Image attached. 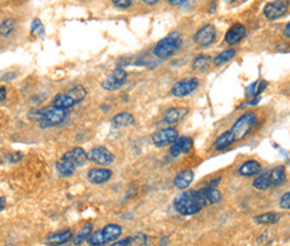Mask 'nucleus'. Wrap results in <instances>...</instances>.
I'll return each mask as SVG.
<instances>
[{
	"label": "nucleus",
	"instance_id": "9b49d317",
	"mask_svg": "<svg viewBox=\"0 0 290 246\" xmlns=\"http://www.w3.org/2000/svg\"><path fill=\"white\" fill-rule=\"evenodd\" d=\"M215 35H217V32H215L214 25L206 24L202 28H200L198 32L195 34V43L200 47H209L215 41Z\"/></svg>",
	"mask_w": 290,
	"mask_h": 246
},
{
	"label": "nucleus",
	"instance_id": "f257e3e1",
	"mask_svg": "<svg viewBox=\"0 0 290 246\" xmlns=\"http://www.w3.org/2000/svg\"><path fill=\"white\" fill-rule=\"evenodd\" d=\"M206 205V201L202 191L200 190H187L182 193L174 200V209L180 216H193L201 211Z\"/></svg>",
	"mask_w": 290,
	"mask_h": 246
},
{
	"label": "nucleus",
	"instance_id": "4c0bfd02",
	"mask_svg": "<svg viewBox=\"0 0 290 246\" xmlns=\"http://www.w3.org/2000/svg\"><path fill=\"white\" fill-rule=\"evenodd\" d=\"M142 3H145L146 5H155L156 3H159V0H140Z\"/></svg>",
	"mask_w": 290,
	"mask_h": 246
},
{
	"label": "nucleus",
	"instance_id": "a878e982",
	"mask_svg": "<svg viewBox=\"0 0 290 246\" xmlns=\"http://www.w3.org/2000/svg\"><path fill=\"white\" fill-rule=\"evenodd\" d=\"M257 190H266L270 187V170H266L260 173V176L257 177L253 183Z\"/></svg>",
	"mask_w": 290,
	"mask_h": 246
},
{
	"label": "nucleus",
	"instance_id": "7ed1b4c3",
	"mask_svg": "<svg viewBox=\"0 0 290 246\" xmlns=\"http://www.w3.org/2000/svg\"><path fill=\"white\" fill-rule=\"evenodd\" d=\"M35 118L42 129H48V127H54V126L63 123L67 118V110H63L55 106H48L36 111Z\"/></svg>",
	"mask_w": 290,
	"mask_h": 246
},
{
	"label": "nucleus",
	"instance_id": "dca6fc26",
	"mask_svg": "<svg viewBox=\"0 0 290 246\" xmlns=\"http://www.w3.org/2000/svg\"><path fill=\"white\" fill-rule=\"evenodd\" d=\"M111 177H112V171L109 170V169H91L87 174L89 181L94 185L106 183L107 181H110Z\"/></svg>",
	"mask_w": 290,
	"mask_h": 246
},
{
	"label": "nucleus",
	"instance_id": "c85d7f7f",
	"mask_svg": "<svg viewBox=\"0 0 290 246\" xmlns=\"http://www.w3.org/2000/svg\"><path fill=\"white\" fill-rule=\"evenodd\" d=\"M91 233H92V224H91V222H87V224L78 231V234L75 236V240H74V244H75V245H80V244L87 241L89 237L91 236Z\"/></svg>",
	"mask_w": 290,
	"mask_h": 246
},
{
	"label": "nucleus",
	"instance_id": "4be33fe9",
	"mask_svg": "<svg viewBox=\"0 0 290 246\" xmlns=\"http://www.w3.org/2000/svg\"><path fill=\"white\" fill-rule=\"evenodd\" d=\"M261 171V165L257 161H246L241 165L240 173L242 177H253Z\"/></svg>",
	"mask_w": 290,
	"mask_h": 246
},
{
	"label": "nucleus",
	"instance_id": "7c9ffc66",
	"mask_svg": "<svg viewBox=\"0 0 290 246\" xmlns=\"http://www.w3.org/2000/svg\"><path fill=\"white\" fill-rule=\"evenodd\" d=\"M234 56H235V51L233 50V48H230V50L222 51L221 54H218V55L214 58V65L215 66L225 65V63H227V62H230L231 59L234 58Z\"/></svg>",
	"mask_w": 290,
	"mask_h": 246
},
{
	"label": "nucleus",
	"instance_id": "f03ea898",
	"mask_svg": "<svg viewBox=\"0 0 290 246\" xmlns=\"http://www.w3.org/2000/svg\"><path fill=\"white\" fill-rule=\"evenodd\" d=\"M182 45V35L179 31H173L169 35L159 41L154 47V55L158 59H167L179 50Z\"/></svg>",
	"mask_w": 290,
	"mask_h": 246
},
{
	"label": "nucleus",
	"instance_id": "f8f14e48",
	"mask_svg": "<svg viewBox=\"0 0 290 246\" xmlns=\"http://www.w3.org/2000/svg\"><path fill=\"white\" fill-rule=\"evenodd\" d=\"M193 145L194 143H193V139H191L190 136H180L171 146L170 156L173 158H178L182 154H187L193 149Z\"/></svg>",
	"mask_w": 290,
	"mask_h": 246
},
{
	"label": "nucleus",
	"instance_id": "c9c22d12",
	"mask_svg": "<svg viewBox=\"0 0 290 246\" xmlns=\"http://www.w3.org/2000/svg\"><path fill=\"white\" fill-rule=\"evenodd\" d=\"M112 3H114L116 7H119V8H127V7H130L131 5L133 0H112Z\"/></svg>",
	"mask_w": 290,
	"mask_h": 246
},
{
	"label": "nucleus",
	"instance_id": "f704fd0d",
	"mask_svg": "<svg viewBox=\"0 0 290 246\" xmlns=\"http://www.w3.org/2000/svg\"><path fill=\"white\" fill-rule=\"evenodd\" d=\"M280 207L281 209H285V210H289L290 209V194L286 193L285 196H282L280 201Z\"/></svg>",
	"mask_w": 290,
	"mask_h": 246
},
{
	"label": "nucleus",
	"instance_id": "ea45409f",
	"mask_svg": "<svg viewBox=\"0 0 290 246\" xmlns=\"http://www.w3.org/2000/svg\"><path fill=\"white\" fill-rule=\"evenodd\" d=\"M5 203H7V201H5L4 197H0V211L3 210L5 207Z\"/></svg>",
	"mask_w": 290,
	"mask_h": 246
},
{
	"label": "nucleus",
	"instance_id": "a19ab883",
	"mask_svg": "<svg viewBox=\"0 0 290 246\" xmlns=\"http://www.w3.org/2000/svg\"><path fill=\"white\" fill-rule=\"evenodd\" d=\"M285 38H290V24H286L285 27V32H284Z\"/></svg>",
	"mask_w": 290,
	"mask_h": 246
},
{
	"label": "nucleus",
	"instance_id": "423d86ee",
	"mask_svg": "<svg viewBox=\"0 0 290 246\" xmlns=\"http://www.w3.org/2000/svg\"><path fill=\"white\" fill-rule=\"evenodd\" d=\"M126 79H127V72L123 68H116L106 76L105 81L102 82V87L106 91L119 90L120 87L126 83Z\"/></svg>",
	"mask_w": 290,
	"mask_h": 246
},
{
	"label": "nucleus",
	"instance_id": "b1692460",
	"mask_svg": "<svg viewBox=\"0 0 290 246\" xmlns=\"http://www.w3.org/2000/svg\"><path fill=\"white\" fill-rule=\"evenodd\" d=\"M56 170L60 177H70L75 173L76 167L65 158H60L59 161L56 162Z\"/></svg>",
	"mask_w": 290,
	"mask_h": 246
},
{
	"label": "nucleus",
	"instance_id": "4468645a",
	"mask_svg": "<svg viewBox=\"0 0 290 246\" xmlns=\"http://www.w3.org/2000/svg\"><path fill=\"white\" fill-rule=\"evenodd\" d=\"M111 246H150L149 237L143 233H136L123 238L122 241L114 242Z\"/></svg>",
	"mask_w": 290,
	"mask_h": 246
},
{
	"label": "nucleus",
	"instance_id": "39448f33",
	"mask_svg": "<svg viewBox=\"0 0 290 246\" xmlns=\"http://www.w3.org/2000/svg\"><path fill=\"white\" fill-rule=\"evenodd\" d=\"M257 125H258V118H257L254 112H245L244 115H241L235 121V123L233 125V129L230 130L234 141L244 139Z\"/></svg>",
	"mask_w": 290,
	"mask_h": 246
},
{
	"label": "nucleus",
	"instance_id": "2eb2a0df",
	"mask_svg": "<svg viewBox=\"0 0 290 246\" xmlns=\"http://www.w3.org/2000/svg\"><path fill=\"white\" fill-rule=\"evenodd\" d=\"M246 35V28L244 24H240V23H237L233 27H230V30L226 32L225 36V41L227 45H234L237 43H240Z\"/></svg>",
	"mask_w": 290,
	"mask_h": 246
},
{
	"label": "nucleus",
	"instance_id": "20e7f679",
	"mask_svg": "<svg viewBox=\"0 0 290 246\" xmlns=\"http://www.w3.org/2000/svg\"><path fill=\"white\" fill-rule=\"evenodd\" d=\"M120 234H122V227L115 224H110L95 233H91L87 242L90 246H106L107 244H111L118 240Z\"/></svg>",
	"mask_w": 290,
	"mask_h": 246
},
{
	"label": "nucleus",
	"instance_id": "58836bf2",
	"mask_svg": "<svg viewBox=\"0 0 290 246\" xmlns=\"http://www.w3.org/2000/svg\"><path fill=\"white\" fill-rule=\"evenodd\" d=\"M167 1H169L171 5H180L183 4L186 0H167Z\"/></svg>",
	"mask_w": 290,
	"mask_h": 246
},
{
	"label": "nucleus",
	"instance_id": "393cba45",
	"mask_svg": "<svg viewBox=\"0 0 290 246\" xmlns=\"http://www.w3.org/2000/svg\"><path fill=\"white\" fill-rule=\"evenodd\" d=\"M233 142H234V138H233L231 131H225L223 134H221V135L217 138V141H215L214 143L215 150L217 151L226 150V149H227Z\"/></svg>",
	"mask_w": 290,
	"mask_h": 246
},
{
	"label": "nucleus",
	"instance_id": "6ab92c4d",
	"mask_svg": "<svg viewBox=\"0 0 290 246\" xmlns=\"http://www.w3.org/2000/svg\"><path fill=\"white\" fill-rule=\"evenodd\" d=\"M193 181H194V173L190 169H187V170L180 171L177 174V177L174 178V186L177 189L185 190L193 183Z\"/></svg>",
	"mask_w": 290,
	"mask_h": 246
},
{
	"label": "nucleus",
	"instance_id": "5701e85b",
	"mask_svg": "<svg viewBox=\"0 0 290 246\" xmlns=\"http://www.w3.org/2000/svg\"><path fill=\"white\" fill-rule=\"evenodd\" d=\"M286 179V173H285V166H277L273 170H270V186L277 187L281 186Z\"/></svg>",
	"mask_w": 290,
	"mask_h": 246
},
{
	"label": "nucleus",
	"instance_id": "f3484780",
	"mask_svg": "<svg viewBox=\"0 0 290 246\" xmlns=\"http://www.w3.org/2000/svg\"><path fill=\"white\" fill-rule=\"evenodd\" d=\"M187 112H189V110H187L186 107H173V109H169V110L166 111L165 116H163V121H165L166 125L174 126L177 125Z\"/></svg>",
	"mask_w": 290,
	"mask_h": 246
},
{
	"label": "nucleus",
	"instance_id": "e433bc0d",
	"mask_svg": "<svg viewBox=\"0 0 290 246\" xmlns=\"http://www.w3.org/2000/svg\"><path fill=\"white\" fill-rule=\"evenodd\" d=\"M5 96H7V90H5V87L0 86V102L4 101Z\"/></svg>",
	"mask_w": 290,
	"mask_h": 246
},
{
	"label": "nucleus",
	"instance_id": "bb28decb",
	"mask_svg": "<svg viewBox=\"0 0 290 246\" xmlns=\"http://www.w3.org/2000/svg\"><path fill=\"white\" fill-rule=\"evenodd\" d=\"M280 214L275 213V211H270V213H265V214H261V216L254 217V221L257 224H262V225H271V224H277L280 221Z\"/></svg>",
	"mask_w": 290,
	"mask_h": 246
},
{
	"label": "nucleus",
	"instance_id": "72a5a7b5",
	"mask_svg": "<svg viewBox=\"0 0 290 246\" xmlns=\"http://www.w3.org/2000/svg\"><path fill=\"white\" fill-rule=\"evenodd\" d=\"M31 34L35 36H43L45 35V25L40 22V19H34L31 23Z\"/></svg>",
	"mask_w": 290,
	"mask_h": 246
},
{
	"label": "nucleus",
	"instance_id": "cd10ccee",
	"mask_svg": "<svg viewBox=\"0 0 290 246\" xmlns=\"http://www.w3.org/2000/svg\"><path fill=\"white\" fill-rule=\"evenodd\" d=\"M211 58L206 54H201L193 62V70L195 71H206L210 66Z\"/></svg>",
	"mask_w": 290,
	"mask_h": 246
},
{
	"label": "nucleus",
	"instance_id": "1a4fd4ad",
	"mask_svg": "<svg viewBox=\"0 0 290 246\" xmlns=\"http://www.w3.org/2000/svg\"><path fill=\"white\" fill-rule=\"evenodd\" d=\"M87 159H90L91 162L98 163V165L107 166L114 162V156L109 149H106L103 146H98L87 153Z\"/></svg>",
	"mask_w": 290,
	"mask_h": 246
},
{
	"label": "nucleus",
	"instance_id": "a211bd4d",
	"mask_svg": "<svg viewBox=\"0 0 290 246\" xmlns=\"http://www.w3.org/2000/svg\"><path fill=\"white\" fill-rule=\"evenodd\" d=\"M72 238V230L67 229V230L59 231V233H52L45 238V244L50 246H60L65 245Z\"/></svg>",
	"mask_w": 290,
	"mask_h": 246
},
{
	"label": "nucleus",
	"instance_id": "412c9836",
	"mask_svg": "<svg viewBox=\"0 0 290 246\" xmlns=\"http://www.w3.org/2000/svg\"><path fill=\"white\" fill-rule=\"evenodd\" d=\"M52 106L59 107V109H63V110H67V109H71V107L76 106V103L72 101V98H71L67 92H59V94H56V95L54 96V99H52Z\"/></svg>",
	"mask_w": 290,
	"mask_h": 246
},
{
	"label": "nucleus",
	"instance_id": "9d476101",
	"mask_svg": "<svg viewBox=\"0 0 290 246\" xmlns=\"http://www.w3.org/2000/svg\"><path fill=\"white\" fill-rule=\"evenodd\" d=\"M178 135H179V133H178L177 129H173V127L162 129V130L156 131L154 135H153V143L156 147L173 145L178 139Z\"/></svg>",
	"mask_w": 290,
	"mask_h": 246
},
{
	"label": "nucleus",
	"instance_id": "6e6552de",
	"mask_svg": "<svg viewBox=\"0 0 290 246\" xmlns=\"http://www.w3.org/2000/svg\"><path fill=\"white\" fill-rule=\"evenodd\" d=\"M200 86V81L197 78H191V79H182V81L177 82L173 89H171V94L177 98H183L193 94Z\"/></svg>",
	"mask_w": 290,
	"mask_h": 246
},
{
	"label": "nucleus",
	"instance_id": "79ce46f5",
	"mask_svg": "<svg viewBox=\"0 0 290 246\" xmlns=\"http://www.w3.org/2000/svg\"><path fill=\"white\" fill-rule=\"evenodd\" d=\"M225 1L227 3V4H229V3L231 4V3H234V1H237V0H225Z\"/></svg>",
	"mask_w": 290,
	"mask_h": 246
},
{
	"label": "nucleus",
	"instance_id": "2f4dec72",
	"mask_svg": "<svg viewBox=\"0 0 290 246\" xmlns=\"http://www.w3.org/2000/svg\"><path fill=\"white\" fill-rule=\"evenodd\" d=\"M265 87H266V82H260V81L254 82L253 85H250L247 89H246V96H247V98H253V96L258 95V94H261V92L264 91Z\"/></svg>",
	"mask_w": 290,
	"mask_h": 246
},
{
	"label": "nucleus",
	"instance_id": "ddd939ff",
	"mask_svg": "<svg viewBox=\"0 0 290 246\" xmlns=\"http://www.w3.org/2000/svg\"><path fill=\"white\" fill-rule=\"evenodd\" d=\"M62 158H65L68 162H71L78 169V167L85 166V163L87 162V153L82 147H74L72 150L67 151L66 154H63Z\"/></svg>",
	"mask_w": 290,
	"mask_h": 246
},
{
	"label": "nucleus",
	"instance_id": "c756f323",
	"mask_svg": "<svg viewBox=\"0 0 290 246\" xmlns=\"http://www.w3.org/2000/svg\"><path fill=\"white\" fill-rule=\"evenodd\" d=\"M67 94L72 98V101L75 102L76 105L79 103V102H82L83 99L86 98V95H87V91H86V89L83 87V86H74L72 89H70V90L67 91Z\"/></svg>",
	"mask_w": 290,
	"mask_h": 246
},
{
	"label": "nucleus",
	"instance_id": "473e14b6",
	"mask_svg": "<svg viewBox=\"0 0 290 246\" xmlns=\"http://www.w3.org/2000/svg\"><path fill=\"white\" fill-rule=\"evenodd\" d=\"M14 28H15V21L14 19H5L0 24V35L7 38V36H10L12 34Z\"/></svg>",
	"mask_w": 290,
	"mask_h": 246
},
{
	"label": "nucleus",
	"instance_id": "aec40b11",
	"mask_svg": "<svg viewBox=\"0 0 290 246\" xmlns=\"http://www.w3.org/2000/svg\"><path fill=\"white\" fill-rule=\"evenodd\" d=\"M112 127H115V129H125V127H130V126L135 125V118L133 114L130 112H119V114H116L114 118H112Z\"/></svg>",
	"mask_w": 290,
	"mask_h": 246
},
{
	"label": "nucleus",
	"instance_id": "0eeeda50",
	"mask_svg": "<svg viewBox=\"0 0 290 246\" xmlns=\"http://www.w3.org/2000/svg\"><path fill=\"white\" fill-rule=\"evenodd\" d=\"M288 7H289V1L288 0H274V1H270V3H268L265 5L264 15L269 21L280 19V18H282L288 12Z\"/></svg>",
	"mask_w": 290,
	"mask_h": 246
}]
</instances>
